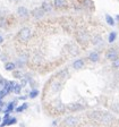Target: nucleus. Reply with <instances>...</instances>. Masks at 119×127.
I'll return each mask as SVG.
<instances>
[{"instance_id":"1","label":"nucleus","mask_w":119,"mask_h":127,"mask_svg":"<svg viewBox=\"0 0 119 127\" xmlns=\"http://www.w3.org/2000/svg\"><path fill=\"white\" fill-rule=\"evenodd\" d=\"M76 40L81 45H87L89 42H90L91 37L85 30H78L76 32Z\"/></svg>"},{"instance_id":"2","label":"nucleus","mask_w":119,"mask_h":127,"mask_svg":"<svg viewBox=\"0 0 119 127\" xmlns=\"http://www.w3.org/2000/svg\"><path fill=\"white\" fill-rule=\"evenodd\" d=\"M32 36V31L30 27H23L17 34V39L21 42H27Z\"/></svg>"},{"instance_id":"3","label":"nucleus","mask_w":119,"mask_h":127,"mask_svg":"<svg viewBox=\"0 0 119 127\" xmlns=\"http://www.w3.org/2000/svg\"><path fill=\"white\" fill-rule=\"evenodd\" d=\"M79 123V119L74 116H68L62 120V126L63 127H76Z\"/></svg>"},{"instance_id":"4","label":"nucleus","mask_w":119,"mask_h":127,"mask_svg":"<svg viewBox=\"0 0 119 127\" xmlns=\"http://www.w3.org/2000/svg\"><path fill=\"white\" fill-rule=\"evenodd\" d=\"M67 110L68 111H71V112H77V111H82L84 110L85 107L83 106L82 103L79 102H71V103H68L66 106Z\"/></svg>"},{"instance_id":"5","label":"nucleus","mask_w":119,"mask_h":127,"mask_svg":"<svg viewBox=\"0 0 119 127\" xmlns=\"http://www.w3.org/2000/svg\"><path fill=\"white\" fill-rule=\"evenodd\" d=\"M114 120H115V117L112 116L111 114H109V112H103L102 117H101L100 123L101 124H103V125H106V126H110Z\"/></svg>"},{"instance_id":"6","label":"nucleus","mask_w":119,"mask_h":127,"mask_svg":"<svg viewBox=\"0 0 119 127\" xmlns=\"http://www.w3.org/2000/svg\"><path fill=\"white\" fill-rule=\"evenodd\" d=\"M106 58L109 59V60H111V61L116 60L117 58H119L118 57V51H117L115 48H110V49H108L107 52H106Z\"/></svg>"},{"instance_id":"7","label":"nucleus","mask_w":119,"mask_h":127,"mask_svg":"<svg viewBox=\"0 0 119 127\" xmlns=\"http://www.w3.org/2000/svg\"><path fill=\"white\" fill-rule=\"evenodd\" d=\"M61 89H62V82L61 81H53L50 84L51 93H58Z\"/></svg>"},{"instance_id":"8","label":"nucleus","mask_w":119,"mask_h":127,"mask_svg":"<svg viewBox=\"0 0 119 127\" xmlns=\"http://www.w3.org/2000/svg\"><path fill=\"white\" fill-rule=\"evenodd\" d=\"M102 115H103L102 111L93 110V111H90V112H89V118L92 119V120H94V122H100Z\"/></svg>"},{"instance_id":"9","label":"nucleus","mask_w":119,"mask_h":127,"mask_svg":"<svg viewBox=\"0 0 119 127\" xmlns=\"http://www.w3.org/2000/svg\"><path fill=\"white\" fill-rule=\"evenodd\" d=\"M29 61V56L26 55V53H22V55H19L18 59H17V63H16V66L18 67H23L25 64Z\"/></svg>"},{"instance_id":"10","label":"nucleus","mask_w":119,"mask_h":127,"mask_svg":"<svg viewBox=\"0 0 119 127\" xmlns=\"http://www.w3.org/2000/svg\"><path fill=\"white\" fill-rule=\"evenodd\" d=\"M44 11H43V9L41 7H37V8H34L33 10H32V16L34 17L35 19H40L42 18L43 16H44Z\"/></svg>"},{"instance_id":"11","label":"nucleus","mask_w":119,"mask_h":127,"mask_svg":"<svg viewBox=\"0 0 119 127\" xmlns=\"http://www.w3.org/2000/svg\"><path fill=\"white\" fill-rule=\"evenodd\" d=\"M53 109H55L56 112H58V114H62V112H65V111L67 110L66 106H65L62 102H60V101H57V102L55 103Z\"/></svg>"},{"instance_id":"12","label":"nucleus","mask_w":119,"mask_h":127,"mask_svg":"<svg viewBox=\"0 0 119 127\" xmlns=\"http://www.w3.org/2000/svg\"><path fill=\"white\" fill-rule=\"evenodd\" d=\"M52 5L57 9H63L67 7V0H53Z\"/></svg>"},{"instance_id":"13","label":"nucleus","mask_w":119,"mask_h":127,"mask_svg":"<svg viewBox=\"0 0 119 127\" xmlns=\"http://www.w3.org/2000/svg\"><path fill=\"white\" fill-rule=\"evenodd\" d=\"M17 14H18V16L22 17V18H27L30 15V11L26 7H18L17 8Z\"/></svg>"},{"instance_id":"14","label":"nucleus","mask_w":119,"mask_h":127,"mask_svg":"<svg viewBox=\"0 0 119 127\" xmlns=\"http://www.w3.org/2000/svg\"><path fill=\"white\" fill-rule=\"evenodd\" d=\"M15 84H16V82H14V81H6L5 85H3V90H5L7 93L13 92Z\"/></svg>"},{"instance_id":"15","label":"nucleus","mask_w":119,"mask_h":127,"mask_svg":"<svg viewBox=\"0 0 119 127\" xmlns=\"http://www.w3.org/2000/svg\"><path fill=\"white\" fill-rule=\"evenodd\" d=\"M41 8L43 9V11L44 13H51L52 11V8H53V5L50 2V1H43L42 5H41Z\"/></svg>"},{"instance_id":"16","label":"nucleus","mask_w":119,"mask_h":127,"mask_svg":"<svg viewBox=\"0 0 119 127\" xmlns=\"http://www.w3.org/2000/svg\"><path fill=\"white\" fill-rule=\"evenodd\" d=\"M89 59H90V61H92V63H98V61L100 60V53H99L98 51H92V52L89 55Z\"/></svg>"},{"instance_id":"17","label":"nucleus","mask_w":119,"mask_h":127,"mask_svg":"<svg viewBox=\"0 0 119 127\" xmlns=\"http://www.w3.org/2000/svg\"><path fill=\"white\" fill-rule=\"evenodd\" d=\"M84 65H85L84 59H77V60H75L74 63H73V67H74L76 70L83 68V67H84Z\"/></svg>"},{"instance_id":"18","label":"nucleus","mask_w":119,"mask_h":127,"mask_svg":"<svg viewBox=\"0 0 119 127\" xmlns=\"http://www.w3.org/2000/svg\"><path fill=\"white\" fill-rule=\"evenodd\" d=\"M16 68V64L15 63H11V61H7L5 64V69L7 71H14Z\"/></svg>"},{"instance_id":"19","label":"nucleus","mask_w":119,"mask_h":127,"mask_svg":"<svg viewBox=\"0 0 119 127\" xmlns=\"http://www.w3.org/2000/svg\"><path fill=\"white\" fill-rule=\"evenodd\" d=\"M15 107H16V101H13V102H9L7 104V108H6L5 110V114H9V112H11L13 110H15Z\"/></svg>"},{"instance_id":"20","label":"nucleus","mask_w":119,"mask_h":127,"mask_svg":"<svg viewBox=\"0 0 119 127\" xmlns=\"http://www.w3.org/2000/svg\"><path fill=\"white\" fill-rule=\"evenodd\" d=\"M79 2L82 3L83 6H85L86 8H92L93 7L92 0H79Z\"/></svg>"},{"instance_id":"21","label":"nucleus","mask_w":119,"mask_h":127,"mask_svg":"<svg viewBox=\"0 0 119 127\" xmlns=\"http://www.w3.org/2000/svg\"><path fill=\"white\" fill-rule=\"evenodd\" d=\"M106 22L108 25H110V26H114L115 25V18L110 15H106Z\"/></svg>"},{"instance_id":"22","label":"nucleus","mask_w":119,"mask_h":127,"mask_svg":"<svg viewBox=\"0 0 119 127\" xmlns=\"http://www.w3.org/2000/svg\"><path fill=\"white\" fill-rule=\"evenodd\" d=\"M68 49H69L71 55H77V53H78V49H77V47L75 44H70L68 47Z\"/></svg>"},{"instance_id":"23","label":"nucleus","mask_w":119,"mask_h":127,"mask_svg":"<svg viewBox=\"0 0 119 127\" xmlns=\"http://www.w3.org/2000/svg\"><path fill=\"white\" fill-rule=\"evenodd\" d=\"M27 108H29V104H27V103H23L22 106L17 107V108H16L15 110L17 111V112H23V111H24V110H26Z\"/></svg>"},{"instance_id":"24","label":"nucleus","mask_w":119,"mask_h":127,"mask_svg":"<svg viewBox=\"0 0 119 127\" xmlns=\"http://www.w3.org/2000/svg\"><path fill=\"white\" fill-rule=\"evenodd\" d=\"M39 95V91L36 90V89H33V90H31V92H30V94H29V98H31V99H35Z\"/></svg>"},{"instance_id":"25","label":"nucleus","mask_w":119,"mask_h":127,"mask_svg":"<svg viewBox=\"0 0 119 127\" xmlns=\"http://www.w3.org/2000/svg\"><path fill=\"white\" fill-rule=\"evenodd\" d=\"M92 42L94 45H100L102 43V39H101V36H94L92 39Z\"/></svg>"},{"instance_id":"26","label":"nucleus","mask_w":119,"mask_h":127,"mask_svg":"<svg viewBox=\"0 0 119 127\" xmlns=\"http://www.w3.org/2000/svg\"><path fill=\"white\" fill-rule=\"evenodd\" d=\"M13 76L15 77V78L22 79V78L24 77V75L22 74V70H14V71H13Z\"/></svg>"},{"instance_id":"27","label":"nucleus","mask_w":119,"mask_h":127,"mask_svg":"<svg viewBox=\"0 0 119 127\" xmlns=\"http://www.w3.org/2000/svg\"><path fill=\"white\" fill-rule=\"evenodd\" d=\"M22 89H23V87L21 86V84H17V83H16V84H15V86H14V90H13V92L15 93V94H19V93L22 92Z\"/></svg>"},{"instance_id":"28","label":"nucleus","mask_w":119,"mask_h":127,"mask_svg":"<svg viewBox=\"0 0 119 127\" xmlns=\"http://www.w3.org/2000/svg\"><path fill=\"white\" fill-rule=\"evenodd\" d=\"M116 37H117V33L116 32H111L110 34H109V39H108V41L110 43H112L115 41V40H116Z\"/></svg>"},{"instance_id":"29","label":"nucleus","mask_w":119,"mask_h":127,"mask_svg":"<svg viewBox=\"0 0 119 127\" xmlns=\"http://www.w3.org/2000/svg\"><path fill=\"white\" fill-rule=\"evenodd\" d=\"M0 27L1 29H6L7 27V19L5 17H0Z\"/></svg>"},{"instance_id":"30","label":"nucleus","mask_w":119,"mask_h":127,"mask_svg":"<svg viewBox=\"0 0 119 127\" xmlns=\"http://www.w3.org/2000/svg\"><path fill=\"white\" fill-rule=\"evenodd\" d=\"M16 123H17V119H16L15 117H10V119L8 120V124H7V126H9V125H15Z\"/></svg>"},{"instance_id":"31","label":"nucleus","mask_w":119,"mask_h":127,"mask_svg":"<svg viewBox=\"0 0 119 127\" xmlns=\"http://www.w3.org/2000/svg\"><path fill=\"white\" fill-rule=\"evenodd\" d=\"M111 109L119 114V103H114V104H111Z\"/></svg>"},{"instance_id":"32","label":"nucleus","mask_w":119,"mask_h":127,"mask_svg":"<svg viewBox=\"0 0 119 127\" xmlns=\"http://www.w3.org/2000/svg\"><path fill=\"white\" fill-rule=\"evenodd\" d=\"M112 67L114 68H119V58H117L116 60L112 61Z\"/></svg>"},{"instance_id":"33","label":"nucleus","mask_w":119,"mask_h":127,"mask_svg":"<svg viewBox=\"0 0 119 127\" xmlns=\"http://www.w3.org/2000/svg\"><path fill=\"white\" fill-rule=\"evenodd\" d=\"M8 94V93L7 92H6V91L5 90H3V89H2V90H1V91H0V96H1V98H5V96H6V95H7Z\"/></svg>"},{"instance_id":"34","label":"nucleus","mask_w":119,"mask_h":127,"mask_svg":"<svg viewBox=\"0 0 119 127\" xmlns=\"http://www.w3.org/2000/svg\"><path fill=\"white\" fill-rule=\"evenodd\" d=\"M0 59H1L2 61H6V60H7V58H6L5 55H1V56H0Z\"/></svg>"},{"instance_id":"35","label":"nucleus","mask_w":119,"mask_h":127,"mask_svg":"<svg viewBox=\"0 0 119 127\" xmlns=\"http://www.w3.org/2000/svg\"><path fill=\"white\" fill-rule=\"evenodd\" d=\"M5 83H6V79L0 78V85H5Z\"/></svg>"},{"instance_id":"36","label":"nucleus","mask_w":119,"mask_h":127,"mask_svg":"<svg viewBox=\"0 0 119 127\" xmlns=\"http://www.w3.org/2000/svg\"><path fill=\"white\" fill-rule=\"evenodd\" d=\"M19 100H26V99H27V96H26V95H22V96H19Z\"/></svg>"},{"instance_id":"37","label":"nucleus","mask_w":119,"mask_h":127,"mask_svg":"<svg viewBox=\"0 0 119 127\" xmlns=\"http://www.w3.org/2000/svg\"><path fill=\"white\" fill-rule=\"evenodd\" d=\"M3 106V103H2V98L0 96V109H1V107Z\"/></svg>"},{"instance_id":"38","label":"nucleus","mask_w":119,"mask_h":127,"mask_svg":"<svg viewBox=\"0 0 119 127\" xmlns=\"http://www.w3.org/2000/svg\"><path fill=\"white\" fill-rule=\"evenodd\" d=\"M1 43H3V37H2V35L0 34V44H1Z\"/></svg>"},{"instance_id":"39","label":"nucleus","mask_w":119,"mask_h":127,"mask_svg":"<svg viewBox=\"0 0 119 127\" xmlns=\"http://www.w3.org/2000/svg\"><path fill=\"white\" fill-rule=\"evenodd\" d=\"M13 2H18V1H21V0H11Z\"/></svg>"},{"instance_id":"40","label":"nucleus","mask_w":119,"mask_h":127,"mask_svg":"<svg viewBox=\"0 0 119 127\" xmlns=\"http://www.w3.org/2000/svg\"><path fill=\"white\" fill-rule=\"evenodd\" d=\"M0 122H1V117H0Z\"/></svg>"},{"instance_id":"41","label":"nucleus","mask_w":119,"mask_h":127,"mask_svg":"<svg viewBox=\"0 0 119 127\" xmlns=\"http://www.w3.org/2000/svg\"><path fill=\"white\" fill-rule=\"evenodd\" d=\"M0 110H1V109H0Z\"/></svg>"}]
</instances>
